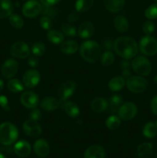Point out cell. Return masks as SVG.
Listing matches in <instances>:
<instances>
[{
	"mask_svg": "<svg viewBox=\"0 0 157 158\" xmlns=\"http://www.w3.org/2000/svg\"><path fill=\"white\" fill-rule=\"evenodd\" d=\"M113 49L117 55L124 60H130L138 52V46L134 39L122 36L114 42Z\"/></svg>",
	"mask_w": 157,
	"mask_h": 158,
	"instance_id": "6da1fadb",
	"label": "cell"
},
{
	"mask_svg": "<svg viewBox=\"0 0 157 158\" xmlns=\"http://www.w3.org/2000/svg\"><path fill=\"white\" fill-rule=\"evenodd\" d=\"M79 53L84 60L89 63H94L101 56V48L96 42L87 40L82 43Z\"/></svg>",
	"mask_w": 157,
	"mask_h": 158,
	"instance_id": "7a4b0ae2",
	"label": "cell"
},
{
	"mask_svg": "<svg viewBox=\"0 0 157 158\" xmlns=\"http://www.w3.org/2000/svg\"><path fill=\"white\" fill-rule=\"evenodd\" d=\"M18 137V131L16 127L9 122L0 124V143L6 146L12 144Z\"/></svg>",
	"mask_w": 157,
	"mask_h": 158,
	"instance_id": "3957f363",
	"label": "cell"
},
{
	"mask_svg": "<svg viewBox=\"0 0 157 158\" xmlns=\"http://www.w3.org/2000/svg\"><path fill=\"white\" fill-rule=\"evenodd\" d=\"M128 89L134 94H141L146 90L148 87V82L140 76L129 77L126 82Z\"/></svg>",
	"mask_w": 157,
	"mask_h": 158,
	"instance_id": "277c9868",
	"label": "cell"
},
{
	"mask_svg": "<svg viewBox=\"0 0 157 158\" xmlns=\"http://www.w3.org/2000/svg\"><path fill=\"white\" fill-rule=\"evenodd\" d=\"M132 68L137 74L143 77L149 75L152 70L150 62L143 56H139L132 60Z\"/></svg>",
	"mask_w": 157,
	"mask_h": 158,
	"instance_id": "5b68a950",
	"label": "cell"
},
{
	"mask_svg": "<svg viewBox=\"0 0 157 158\" xmlns=\"http://www.w3.org/2000/svg\"><path fill=\"white\" fill-rule=\"evenodd\" d=\"M139 49L144 55H155L157 53V40L150 35H146L140 40Z\"/></svg>",
	"mask_w": 157,
	"mask_h": 158,
	"instance_id": "8992f818",
	"label": "cell"
},
{
	"mask_svg": "<svg viewBox=\"0 0 157 158\" xmlns=\"http://www.w3.org/2000/svg\"><path fill=\"white\" fill-rule=\"evenodd\" d=\"M10 53L15 58L26 59L29 57L30 49L26 43L22 41H18L14 43L11 46Z\"/></svg>",
	"mask_w": 157,
	"mask_h": 158,
	"instance_id": "52a82bcc",
	"label": "cell"
},
{
	"mask_svg": "<svg viewBox=\"0 0 157 158\" xmlns=\"http://www.w3.org/2000/svg\"><path fill=\"white\" fill-rule=\"evenodd\" d=\"M137 114V106L132 102L123 103L118 109V116L123 120H130Z\"/></svg>",
	"mask_w": 157,
	"mask_h": 158,
	"instance_id": "ba28073f",
	"label": "cell"
},
{
	"mask_svg": "<svg viewBox=\"0 0 157 158\" xmlns=\"http://www.w3.org/2000/svg\"><path fill=\"white\" fill-rule=\"evenodd\" d=\"M77 89V83L74 80H68L60 86L58 90V96L60 100L66 101L70 98Z\"/></svg>",
	"mask_w": 157,
	"mask_h": 158,
	"instance_id": "9c48e42d",
	"label": "cell"
},
{
	"mask_svg": "<svg viewBox=\"0 0 157 158\" xmlns=\"http://www.w3.org/2000/svg\"><path fill=\"white\" fill-rule=\"evenodd\" d=\"M42 6L36 0L26 2L22 7V13L27 18H34L41 13Z\"/></svg>",
	"mask_w": 157,
	"mask_h": 158,
	"instance_id": "30bf717a",
	"label": "cell"
},
{
	"mask_svg": "<svg viewBox=\"0 0 157 158\" xmlns=\"http://www.w3.org/2000/svg\"><path fill=\"white\" fill-rule=\"evenodd\" d=\"M18 69V63L13 59H8L2 64L1 69L2 75L6 79H11L15 77Z\"/></svg>",
	"mask_w": 157,
	"mask_h": 158,
	"instance_id": "8fae6325",
	"label": "cell"
},
{
	"mask_svg": "<svg viewBox=\"0 0 157 158\" xmlns=\"http://www.w3.org/2000/svg\"><path fill=\"white\" fill-rule=\"evenodd\" d=\"M21 103L29 109H34L39 103V98L38 94L32 91H26L20 97Z\"/></svg>",
	"mask_w": 157,
	"mask_h": 158,
	"instance_id": "7c38bea8",
	"label": "cell"
},
{
	"mask_svg": "<svg viewBox=\"0 0 157 158\" xmlns=\"http://www.w3.org/2000/svg\"><path fill=\"white\" fill-rule=\"evenodd\" d=\"M41 77L36 69H29L24 73L22 77L23 84L28 88H34L39 83Z\"/></svg>",
	"mask_w": 157,
	"mask_h": 158,
	"instance_id": "4fadbf2b",
	"label": "cell"
},
{
	"mask_svg": "<svg viewBox=\"0 0 157 158\" xmlns=\"http://www.w3.org/2000/svg\"><path fill=\"white\" fill-rule=\"evenodd\" d=\"M22 130L25 134L29 137H36L41 134L42 127L36 120H26L22 125Z\"/></svg>",
	"mask_w": 157,
	"mask_h": 158,
	"instance_id": "5bb4252c",
	"label": "cell"
},
{
	"mask_svg": "<svg viewBox=\"0 0 157 158\" xmlns=\"http://www.w3.org/2000/svg\"><path fill=\"white\" fill-rule=\"evenodd\" d=\"M33 149L35 154L39 157H47L49 154V151H50L49 143L44 139L37 140L34 143Z\"/></svg>",
	"mask_w": 157,
	"mask_h": 158,
	"instance_id": "9a60e30c",
	"label": "cell"
},
{
	"mask_svg": "<svg viewBox=\"0 0 157 158\" xmlns=\"http://www.w3.org/2000/svg\"><path fill=\"white\" fill-rule=\"evenodd\" d=\"M14 152L20 157H26L31 154V146L26 140H20L14 146Z\"/></svg>",
	"mask_w": 157,
	"mask_h": 158,
	"instance_id": "2e32d148",
	"label": "cell"
},
{
	"mask_svg": "<svg viewBox=\"0 0 157 158\" xmlns=\"http://www.w3.org/2000/svg\"><path fill=\"white\" fill-rule=\"evenodd\" d=\"M95 32V27L90 22H85L78 26V36L82 39H89L93 35Z\"/></svg>",
	"mask_w": 157,
	"mask_h": 158,
	"instance_id": "e0dca14e",
	"label": "cell"
},
{
	"mask_svg": "<svg viewBox=\"0 0 157 158\" xmlns=\"http://www.w3.org/2000/svg\"><path fill=\"white\" fill-rule=\"evenodd\" d=\"M60 106V101L56 98L52 97H46L42 100L40 103V106L45 111H53L55 110Z\"/></svg>",
	"mask_w": 157,
	"mask_h": 158,
	"instance_id": "ac0fdd59",
	"label": "cell"
},
{
	"mask_svg": "<svg viewBox=\"0 0 157 158\" xmlns=\"http://www.w3.org/2000/svg\"><path fill=\"white\" fill-rule=\"evenodd\" d=\"M105 150L99 145H93L88 148L84 154V158H105Z\"/></svg>",
	"mask_w": 157,
	"mask_h": 158,
	"instance_id": "d6986e66",
	"label": "cell"
},
{
	"mask_svg": "<svg viewBox=\"0 0 157 158\" xmlns=\"http://www.w3.org/2000/svg\"><path fill=\"white\" fill-rule=\"evenodd\" d=\"M91 109L96 113L104 112L109 107V103L107 100L103 97H96L90 103Z\"/></svg>",
	"mask_w": 157,
	"mask_h": 158,
	"instance_id": "ffe728a7",
	"label": "cell"
},
{
	"mask_svg": "<svg viewBox=\"0 0 157 158\" xmlns=\"http://www.w3.org/2000/svg\"><path fill=\"white\" fill-rule=\"evenodd\" d=\"M78 49V45L75 40L63 41L60 44V50L66 55H72L75 53Z\"/></svg>",
	"mask_w": 157,
	"mask_h": 158,
	"instance_id": "44dd1931",
	"label": "cell"
},
{
	"mask_svg": "<svg viewBox=\"0 0 157 158\" xmlns=\"http://www.w3.org/2000/svg\"><path fill=\"white\" fill-rule=\"evenodd\" d=\"M105 7L111 12H118L124 7L126 0H104Z\"/></svg>",
	"mask_w": 157,
	"mask_h": 158,
	"instance_id": "7402d4cb",
	"label": "cell"
},
{
	"mask_svg": "<svg viewBox=\"0 0 157 158\" xmlns=\"http://www.w3.org/2000/svg\"><path fill=\"white\" fill-rule=\"evenodd\" d=\"M13 11V6L10 0H0V19L9 17Z\"/></svg>",
	"mask_w": 157,
	"mask_h": 158,
	"instance_id": "603a6c76",
	"label": "cell"
},
{
	"mask_svg": "<svg viewBox=\"0 0 157 158\" xmlns=\"http://www.w3.org/2000/svg\"><path fill=\"white\" fill-rule=\"evenodd\" d=\"M47 39L53 44H61L64 41V34L56 29H49L47 32Z\"/></svg>",
	"mask_w": 157,
	"mask_h": 158,
	"instance_id": "cb8c5ba5",
	"label": "cell"
},
{
	"mask_svg": "<svg viewBox=\"0 0 157 158\" xmlns=\"http://www.w3.org/2000/svg\"><path fill=\"white\" fill-rule=\"evenodd\" d=\"M126 85V80L123 77H115L111 79L109 82V88L113 92L119 91Z\"/></svg>",
	"mask_w": 157,
	"mask_h": 158,
	"instance_id": "d4e9b609",
	"label": "cell"
},
{
	"mask_svg": "<svg viewBox=\"0 0 157 158\" xmlns=\"http://www.w3.org/2000/svg\"><path fill=\"white\" fill-rule=\"evenodd\" d=\"M64 110L66 111V114L69 117H72V118H75L80 114L79 107L78 106V105L72 101L65 102Z\"/></svg>",
	"mask_w": 157,
	"mask_h": 158,
	"instance_id": "484cf974",
	"label": "cell"
},
{
	"mask_svg": "<svg viewBox=\"0 0 157 158\" xmlns=\"http://www.w3.org/2000/svg\"><path fill=\"white\" fill-rule=\"evenodd\" d=\"M114 26L119 32H126L129 29V22L123 15H117L114 19Z\"/></svg>",
	"mask_w": 157,
	"mask_h": 158,
	"instance_id": "4316f807",
	"label": "cell"
},
{
	"mask_svg": "<svg viewBox=\"0 0 157 158\" xmlns=\"http://www.w3.org/2000/svg\"><path fill=\"white\" fill-rule=\"evenodd\" d=\"M143 134L147 138H153L157 134V127L152 122H148L143 129Z\"/></svg>",
	"mask_w": 157,
	"mask_h": 158,
	"instance_id": "83f0119b",
	"label": "cell"
},
{
	"mask_svg": "<svg viewBox=\"0 0 157 158\" xmlns=\"http://www.w3.org/2000/svg\"><path fill=\"white\" fill-rule=\"evenodd\" d=\"M94 0H77L75 2V11L78 12H85L92 7Z\"/></svg>",
	"mask_w": 157,
	"mask_h": 158,
	"instance_id": "f1b7e54d",
	"label": "cell"
},
{
	"mask_svg": "<svg viewBox=\"0 0 157 158\" xmlns=\"http://www.w3.org/2000/svg\"><path fill=\"white\" fill-rule=\"evenodd\" d=\"M7 87L9 91L14 94H18L22 92L24 89V86L21 81H19L17 79H12L8 82Z\"/></svg>",
	"mask_w": 157,
	"mask_h": 158,
	"instance_id": "f546056e",
	"label": "cell"
},
{
	"mask_svg": "<svg viewBox=\"0 0 157 158\" xmlns=\"http://www.w3.org/2000/svg\"><path fill=\"white\" fill-rule=\"evenodd\" d=\"M152 145L150 143H143L139 145L137 148V153L140 157H144L149 155L152 152Z\"/></svg>",
	"mask_w": 157,
	"mask_h": 158,
	"instance_id": "4dcf8cb0",
	"label": "cell"
},
{
	"mask_svg": "<svg viewBox=\"0 0 157 158\" xmlns=\"http://www.w3.org/2000/svg\"><path fill=\"white\" fill-rule=\"evenodd\" d=\"M106 125L108 129L116 130L121 125V119L119 116L112 115L107 118L106 121Z\"/></svg>",
	"mask_w": 157,
	"mask_h": 158,
	"instance_id": "1f68e13d",
	"label": "cell"
},
{
	"mask_svg": "<svg viewBox=\"0 0 157 158\" xmlns=\"http://www.w3.org/2000/svg\"><path fill=\"white\" fill-rule=\"evenodd\" d=\"M115 56L111 50L106 51L101 56V63L105 66H109L113 63Z\"/></svg>",
	"mask_w": 157,
	"mask_h": 158,
	"instance_id": "d6a6232c",
	"label": "cell"
},
{
	"mask_svg": "<svg viewBox=\"0 0 157 158\" xmlns=\"http://www.w3.org/2000/svg\"><path fill=\"white\" fill-rule=\"evenodd\" d=\"M9 23L15 29H21L24 26V20L18 14H11L9 16Z\"/></svg>",
	"mask_w": 157,
	"mask_h": 158,
	"instance_id": "836d02e7",
	"label": "cell"
},
{
	"mask_svg": "<svg viewBox=\"0 0 157 158\" xmlns=\"http://www.w3.org/2000/svg\"><path fill=\"white\" fill-rule=\"evenodd\" d=\"M62 32L68 37H75L77 34L76 29L74 26L69 23H64L62 25Z\"/></svg>",
	"mask_w": 157,
	"mask_h": 158,
	"instance_id": "e575fe53",
	"label": "cell"
},
{
	"mask_svg": "<svg viewBox=\"0 0 157 158\" xmlns=\"http://www.w3.org/2000/svg\"><path fill=\"white\" fill-rule=\"evenodd\" d=\"M46 51V47L44 43H36L33 44L32 46V54L35 56H41L44 55Z\"/></svg>",
	"mask_w": 157,
	"mask_h": 158,
	"instance_id": "d590c367",
	"label": "cell"
},
{
	"mask_svg": "<svg viewBox=\"0 0 157 158\" xmlns=\"http://www.w3.org/2000/svg\"><path fill=\"white\" fill-rule=\"evenodd\" d=\"M145 16L149 19H157V3L151 5L145 11Z\"/></svg>",
	"mask_w": 157,
	"mask_h": 158,
	"instance_id": "8d00e7d4",
	"label": "cell"
},
{
	"mask_svg": "<svg viewBox=\"0 0 157 158\" xmlns=\"http://www.w3.org/2000/svg\"><path fill=\"white\" fill-rule=\"evenodd\" d=\"M123 102V98L121 95L119 94H115L112 95L109 99V103H110L111 106L113 108H116L118 106H121V104Z\"/></svg>",
	"mask_w": 157,
	"mask_h": 158,
	"instance_id": "74e56055",
	"label": "cell"
},
{
	"mask_svg": "<svg viewBox=\"0 0 157 158\" xmlns=\"http://www.w3.org/2000/svg\"><path fill=\"white\" fill-rule=\"evenodd\" d=\"M39 24L40 26H41L44 30L49 31V29H51V28H52V20H51L50 17L44 15V16H42L39 19Z\"/></svg>",
	"mask_w": 157,
	"mask_h": 158,
	"instance_id": "f35d334b",
	"label": "cell"
},
{
	"mask_svg": "<svg viewBox=\"0 0 157 158\" xmlns=\"http://www.w3.org/2000/svg\"><path fill=\"white\" fill-rule=\"evenodd\" d=\"M143 32L146 35H151L155 31V25L151 21H146L142 26Z\"/></svg>",
	"mask_w": 157,
	"mask_h": 158,
	"instance_id": "ab89813d",
	"label": "cell"
},
{
	"mask_svg": "<svg viewBox=\"0 0 157 158\" xmlns=\"http://www.w3.org/2000/svg\"><path fill=\"white\" fill-rule=\"evenodd\" d=\"M41 13L44 14V15H46V16L53 17V16H55L56 11H55L54 9H52V6H42Z\"/></svg>",
	"mask_w": 157,
	"mask_h": 158,
	"instance_id": "60d3db41",
	"label": "cell"
},
{
	"mask_svg": "<svg viewBox=\"0 0 157 158\" xmlns=\"http://www.w3.org/2000/svg\"><path fill=\"white\" fill-rule=\"evenodd\" d=\"M41 112L38 109H37L36 107L32 109V110L29 113V119L33 120H38L41 118Z\"/></svg>",
	"mask_w": 157,
	"mask_h": 158,
	"instance_id": "b9f144b4",
	"label": "cell"
},
{
	"mask_svg": "<svg viewBox=\"0 0 157 158\" xmlns=\"http://www.w3.org/2000/svg\"><path fill=\"white\" fill-rule=\"evenodd\" d=\"M0 106L6 111H9L10 109L9 105V100L6 96H0Z\"/></svg>",
	"mask_w": 157,
	"mask_h": 158,
	"instance_id": "7bdbcfd3",
	"label": "cell"
},
{
	"mask_svg": "<svg viewBox=\"0 0 157 158\" xmlns=\"http://www.w3.org/2000/svg\"><path fill=\"white\" fill-rule=\"evenodd\" d=\"M150 108L152 112L157 115V95L152 99L150 103Z\"/></svg>",
	"mask_w": 157,
	"mask_h": 158,
	"instance_id": "ee69618b",
	"label": "cell"
},
{
	"mask_svg": "<svg viewBox=\"0 0 157 158\" xmlns=\"http://www.w3.org/2000/svg\"><path fill=\"white\" fill-rule=\"evenodd\" d=\"M113 45H114V42H112V40H105L104 43H103V49H106V51L111 50L112 49H113Z\"/></svg>",
	"mask_w": 157,
	"mask_h": 158,
	"instance_id": "f6af8a7d",
	"label": "cell"
},
{
	"mask_svg": "<svg viewBox=\"0 0 157 158\" xmlns=\"http://www.w3.org/2000/svg\"><path fill=\"white\" fill-rule=\"evenodd\" d=\"M78 19V12L77 11L71 12L68 16V21L69 23H75Z\"/></svg>",
	"mask_w": 157,
	"mask_h": 158,
	"instance_id": "bcb514c9",
	"label": "cell"
},
{
	"mask_svg": "<svg viewBox=\"0 0 157 158\" xmlns=\"http://www.w3.org/2000/svg\"><path fill=\"white\" fill-rule=\"evenodd\" d=\"M60 0H40L42 4L46 6H52L57 4Z\"/></svg>",
	"mask_w": 157,
	"mask_h": 158,
	"instance_id": "7dc6e473",
	"label": "cell"
},
{
	"mask_svg": "<svg viewBox=\"0 0 157 158\" xmlns=\"http://www.w3.org/2000/svg\"><path fill=\"white\" fill-rule=\"evenodd\" d=\"M28 63H29V65L30 66H32V67H36V66H38V60L36 58V57H30V58L29 59V61H28Z\"/></svg>",
	"mask_w": 157,
	"mask_h": 158,
	"instance_id": "c3c4849f",
	"label": "cell"
},
{
	"mask_svg": "<svg viewBox=\"0 0 157 158\" xmlns=\"http://www.w3.org/2000/svg\"><path fill=\"white\" fill-rule=\"evenodd\" d=\"M121 66L123 69H129V63L127 61V60H125V61L122 62L121 63Z\"/></svg>",
	"mask_w": 157,
	"mask_h": 158,
	"instance_id": "681fc988",
	"label": "cell"
},
{
	"mask_svg": "<svg viewBox=\"0 0 157 158\" xmlns=\"http://www.w3.org/2000/svg\"><path fill=\"white\" fill-rule=\"evenodd\" d=\"M123 77H124L125 79L129 78V77H130V71H129V69H123Z\"/></svg>",
	"mask_w": 157,
	"mask_h": 158,
	"instance_id": "f907efd6",
	"label": "cell"
},
{
	"mask_svg": "<svg viewBox=\"0 0 157 158\" xmlns=\"http://www.w3.org/2000/svg\"><path fill=\"white\" fill-rule=\"evenodd\" d=\"M3 88H4V82L2 80H0V93L2 91Z\"/></svg>",
	"mask_w": 157,
	"mask_h": 158,
	"instance_id": "816d5d0a",
	"label": "cell"
},
{
	"mask_svg": "<svg viewBox=\"0 0 157 158\" xmlns=\"http://www.w3.org/2000/svg\"><path fill=\"white\" fill-rule=\"evenodd\" d=\"M154 82H155V84H157V75L155 76V78H154Z\"/></svg>",
	"mask_w": 157,
	"mask_h": 158,
	"instance_id": "f5cc1de1",
	"label": "cell"
},
{
	"mask_svg": "<svg viewBox=\"0 0 157 158\" xmlns=\"http://www.w3.org/2000/svg\"><path fill=\"white\" fill-rule=\"evenodd\" d=\"M0 158H6V157L5 155H3V154H0Z\"/></svg>",
	"mask_w": 157,
	"mask_h": 158,
	"instance_id": "db71d44e",
	"label": "cell"
},
{
	"mask_svg": "<svg viewBox=\"0 0 157 158\" xmlns=\"http://www.w3.org/2000/svg\"><path fill=\"white\" fill-rule=\"evenodd\" d=\"M154 1H155V2H156V3H157V0H154Z\"/></svg>",
	"mask_w": 157,
	"mask_h": 158,
	"instance_id": "11a10c76",
	"label": "cell"
},
{
	"mask_svg": "<svg viewBox=\"0 0 157 158\" xmlns=\"http://www.w3.org/2000/svg\"><path fill=\"white\" fill-rule=\"evenodd\" d=\"M155 125H156V127H157V120H156V123H155Z\"/></svg>",
	"mask_w": 157,
	"mask_h": 158,
	"instance_id": "9f6ffc18",
	"label": "cell"
}]
</instances>
